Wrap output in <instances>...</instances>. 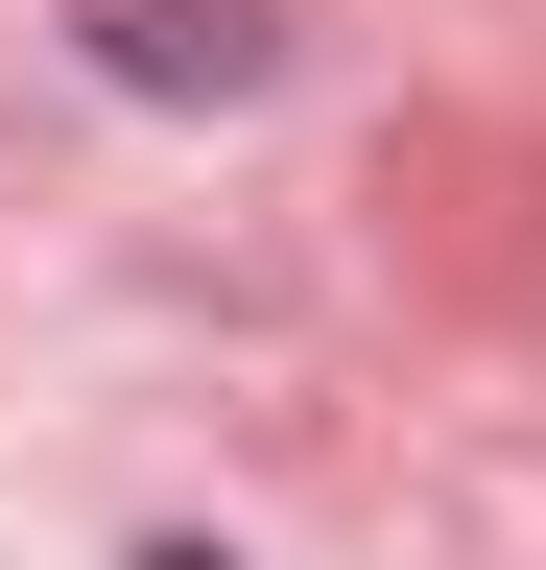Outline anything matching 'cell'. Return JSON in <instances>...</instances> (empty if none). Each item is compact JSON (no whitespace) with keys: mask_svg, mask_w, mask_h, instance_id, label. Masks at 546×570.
<instances>
[{"mask_svg":"<svg viewBox=\"0 0 546 570\" xmlns=\"http://www.w3.org/2000/svg\"><path fill=\"white\" fill-rule=\"evenodd\" d=\"M96 48H119V71H167V96H190V71H215V96L261 71V24H238V0H96Z\"/></svg>","mask_w":546,"mask_h":570,"instance_id":"cell-1","label":"cell"},{"mask_svg":"<svg viewBox=\"0 0 546 570\" xmlns=\"http://www.w3.org/2000/svg\"><path fill=\"white\" fill-rule=\"evenodd\" d=\"M167 570H215V547H167Z\"/></svg>","mask_w":546,"mask_h":570,"instance_id":"cell-2","label":"cell"}]
</instances>
